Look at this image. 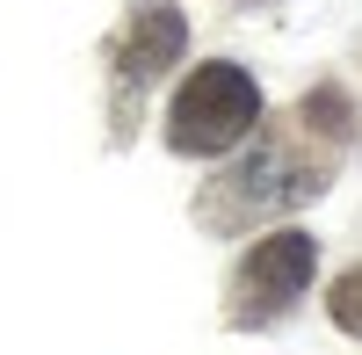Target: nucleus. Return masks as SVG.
<instances>
[{
  "instance_id": "obj_2",
  "label": "nucleus",
  "mask_w": 362,
  "mask_h": 355,
  "mask_svg": "<svg viewBox=\"0 0 362 355\" xmlns=\"http://www.w3.org/2000/svg\"><path fill=\"white\" fill-rule=\"evenodd\" d=\"M312 269H319V240H312V232L283 225V232H268V240H254V254L232 269L225 319H232V327H268V319H283L297 305V290L312 283Z\"/></svg>"
},
{
  "instance_id": "obj_4",
  "label": "nucleus",
  "mask_w": 362,
  "mask_h": 355,
  "mask_svg": "<svg viewBox=\"0 0 362 355\" xmlns=\"http://www.w3.org/2000/svg\"><path fill=\"white\" fill-rule=\"evenodd\" d=\"M181 44H189V22H181L167 0H145V8L131 15V29H124V44H116V73H124L131 87H145V80H160L181 58Z\"/></svg>"
},
{
  "instance_id": "obj_6",
  "label": "nucleus",
  "mask_w": 362,
  "mask_h": 355,
  "mask_svg": "<svg viewBox=\"0 0 362 355\" xmlns=\"http://www.w3.org/2000/svg\"><path fill=\"white\" fill-rule=\"evenodd\" d=\"M326 312H334V327H341V334H355V341H362V269H348V276L334 283Z\"/></svg>"
},
{
  "instance_id": "obj_1",
  "label": "nucleus",
  "mask_w": 362,
  "mask_h": 355,
  "mask_svg": "<svg viewBox=\"0 0 362 355\" xmlns=\"http://www.w3.org/2000/svg\"><path fill=\"white\" fill-rule=\"evenodd\" d=\"M261 124V87L232 66V58H210V66H196L189 80L174 87V109H167V145L174 153H232L239 138H254Z\"/></svg>"
},
{
  "instance_id": "obj_3",
  "label": "nucleus",
  "mask_w": 362,
  "mask_h": 355,
  "mask_svg": "<svg viewBox=\"0 0 362 355\" xmlns=\"http://www.w3.org/2000/svg\"><path fill=\"white\" fill-rule=\"evenodd\" d=\"M326 189V167L319 160H290V145H261L247 167H232L210 182L203 196V218L210 225H247L261 211H290V203H305Z\"/></svg>"
},
{
  "instance_id": "obj_5",
  "label": "nucleus",
  "mask_w": 362,
  "mask_h": 355,
  "mask_svg": "<svg viewBox=\"0 0 362 355\" xmlns=\"http://www.w3.org/2000/svg\"><path fill=\"white\" fill-rule=\"evenodd\" d=\"M297 116H305V131H319V138H348V131H355V109L334 95V87L305 95V109H297Z\"/></svg>"
}]
</instances>
